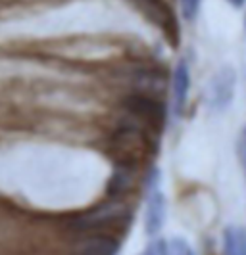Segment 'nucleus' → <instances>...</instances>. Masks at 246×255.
Listing matches in <instances>:
<instances>
[{
	"mask_svg": "<svg viewBox=\"0 0 246 255\" xmlns=\"http://www.w3.org/2000/svg\"><path fill=\"white\" fill-rule=\"evenodd\" d=\"M235 87H237V73L233 67H221L216 75L210 79L206 87L208 108L212 112H223L233 102Z\"/></svg>",
	"mask_w": 246,
	"mask_h": 255,
	"instance_id": "nucleus-4",
	"label": "nucleus"
},
{
	"mask_svg": "<svg viewBox=\"0 0 246 255\" xmlns=\"http://www.w3.org/2000/svg\"><path fill=\"white\" fill-rule=\"evenodd\" d=\"M141 255H169V244L166 240L156 238L146 246V250Z\"/></svg>",
	"mask_w": 246,
	"mask_h": 255,
	"instance_id": "nucleus-12",
	"label": "nucleus"
},
{
	"mask_svg": "<svg viewBox=\"0 0 246 255\" xmlns=\"http://www.w3.org/2000/svg\"><path fill=\"white\" fill-rule=\"evenodd\" d=\"M121 104L125 110V117L143 125L146 130H150L156 136L162 134V130L166 127V119H168L166 104L152 98L150 94H137V92L123 98Z\"/></svg>",
	"mask_w": 246,
	"mask_h": 255,
	"instance_id": "nucleus-2",
	"label": "nucleus"
},
{
	"mask_svg": "<svg viewBox=\"0 0 246 255\" xmlns=\"http://www.w3.org/2000/svg\"><path fill=\"white\" fill-rule=\"evenodd\" d=\"M158 171H156L154 179L150 182V192L146 198V213H144V230L148 236H156L164 223H166V196L164 192L156 188L158 182Z\"/></svg>",
	"mask_w": 246,
	"mask_h": 255,
	"instance_id": "nucleus-5",
	"label": "nucleus"
},
{
	"mask_svg": "<svg viewBox=\"0 0 246 255\" xmlns=\"http://www.w3.org/2000/svg\"><path fill=\"white\" fill-rule=\"evenodd\" d=\"M119 236L108 232H92L85 240L75 246L73 255H117L119 254Z\"/></svg>",
	"mask_w": 246,
	"mask_h": 255,
	"instance_id": "nucleus-6",
	"label": "nucleus"
},
{
	"mask_svg": "<svg viewBox=\"0 0 246 255\" xmlns=\"http://www.w3.org/2000/svg\"><path fill=\"white\" fill-rule=\"evenodd\" d=\"M169 255H195V252L185 238H173L169 244Z\"/></svg>",
	"mask_w": 246,
	"mask_h": 255,
	"instance_id": "nucleus-10",
	"label": "nucleus"
},
{
	"mask_svg": "<svg viewBox=\"0 0 246 255\" xmlns=\"http://www.w3.org/2000/svg\"><path fill=\"white\" fill-rule=\"evenodd\" d=\"M131 182H133V169H131V167L116 165L114 175L108 180L106 196H108V198L121 200V198L127 194V190L131 188Z\"/></svg>",
	"mask_w": 246,
	"mask_h": 255,
	"instance_id": "nucleus-8",
	"label": "nucleus"
},
{
	"mask_svg": "<svg viewBox=\"0 0 246 255\" xmlns=\"http://www.w3.org/2000/svg\"><path fill=\"white\" fill-rule=\"evenodd\" d=\"M227 2H229L233 8H243L246 4V0H227Z\"/></svg>",
	"mask_w": 246,
	"mask_h": 255,
	"instance_id": "nucleus-14",
	"label": "nucleus"
},
{
	"mask_svg": "<svg viewBox=\"0 0 246 255\" xmlns=\"http://www.w3.org/2000/svg\"><path fill=\"white\" fill-rule=\"evenodd\" d=\"M131 213L133 211L121 200L112 198V202L98 205V207H94L91 211H85L83 215H77V217L71 221L69 230L87 232V234H92V232L116 234L112 229L114 227L116 229H125L131 219Z\"/></svg>",
	"mask_w": 246,
	"mask_h": 255,
	"instance_id": "nucleus-1",
	"label": "nucleus"
},
{
	"mask_svg": "<svg viewBox=\"0 0 246 255\" xmlns=\"http://www.w3.org/2000/svg\"><path fill=\"white\" fill-rule=\"evenodd\" d=\"M239 152H241V161H243V169H245V177H246V127L243 128V134H241Z\"/></svg>",
	"mask_w": 246,
	"mask_h": 255,
	"instance_id": "nucleus-13",
	"label": "nucleus"
},
{
	"mask_svg": "<svg viewBox=\"0 0 246 255\" xmlns=\"http://www.w3.org/2000/svg\"><path fill=\"white\" fill-rule=\"evenodd\" d=\"M223 255H246V229L227 227L223 232Z\"/></svg>",
	"mask_w": 246,
	"mask_h": 255,
	"instance_id": "nucleus-9",
	"label": "nucleus"
},
{
	"mask_svg": "<svg viewBox=\"0 0 246 255\" xmlns=\"http://www.w3.org/2000/svg\"><path fill=\"white\" fill-rule=\"evenodd\" d=\"M200 6H202V0H181V10L185 19H189V21L196 19V15L200 12Z\"/></svg>",
	"mask_w": 246,
	"mask_h": 255,
	"instance_id": "nucleus-11",
	"label": "nucleus"
},
{
	"mask_svg": "<svg viewBox=\"0 0 246 255\" xmlns=\"http://www.w3.org/2000/svg\"><path fill=\"white\" fill-rule=\"evenodd\" d=\"M129 2L143 13L156 29L162 31L164 38L171 46L179 44V40H181L179 21H177V15L173 12V8L166 0H129Z\"/></svg>",
	"mask_w": 246,
	"mask_h": 255,
	"instance_id": "nucleus-3",
	"label": "nucleus"
},
{
	"mask_svg": "<svg viewBox=\"0 0 246 255\" xmlns=\"http://www.w3.org/2000/svg\"><path fill=\"white\" fill-rule=\"evenodd\" d=\"M189 90H191V67L187 64V60L181 58L173 69V110L177 117L185 114Z\"/></svg>",
	"mask_w": 246,
	"mask_h": 255,
	"instance_id": "nucleus-7",
	"label": "nucleus"
}]
</instances>
